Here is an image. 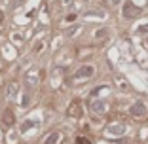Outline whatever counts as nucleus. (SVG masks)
Listing matches in <instances>:
<instances>
[{"mask_svg": "<svg viewBox=\"0 0 148 144\" xmlns=\"http://www.w3.org/2000/svg\"><path fill=\"white\" fill-rule=\"evenodd\" d=\"M93 74H95V66L93 65H82L72 74V80H76V82H78V80H89Z\"/></svg>", "mask_w": 148, "mask_h": 144, "instance_id": "obj_1", "label": "nucleus"}, {"mask_svg": "<svg viewBox=\"0 0 148 144\" xmlns=\"http://www.w3.org/2000/svg\"><path fill=\"white\" fill-rule=\"evenodd\" d=\"M59 140H61V135L59 133H51L48 139L44 140V144H59Z\"/></svg>", "mask_w": 148, "mask_h": 144, "instance_id": "obj_9", "label": "nucleus"}, {"mask_svg": "<svg viewBox=\"0 0 148 144\" xmlns=\"http://www.w3.org/2000/svg\"><path fill=\"white\" fill-rule=\"evenodd\" d=\"M34 125H36V121H25V123L21 125V133H27L31 127H34Z\"/></svg>", "mask_w": 148, "mask_h": 144, "instance_id": "obj_10", "label": "nucleus"}, {"mask_svg": "<svg viewBox=\"0 0 148 144\" xmlns=\"http://www.w3.org/2000/svg\"><path fill=\"white\" fill-rule=\"evenodd\" d=\"M129 114L133 116V118H139V119H143V118H146L148 108H146V104H144L143 100H137L135 104H131V108H129Z\"/></svg>", "mask_w": 148, "mask_h": 144, "instance_id": "obj_2", "label": "nucleus"}, {"mask_svg": "<svg viewBox=\"0 0 148 144\" xmlns=\"http://www.w3.org/2000/svg\"><path fill=\"white\" fill-rule=\"evenodd\" d=\"M137 34H148V23L146 25H140V27H137Z\"/></svg>", "mask_w": 148, "mask_h": 144, "instance_id": "obj_11", "label": "nucleus"}, {"mask_svg": "<svg viewBox=\"0 0 148 144\" xmlns=\"http://www.w3.org/2000/svg\"><path fill=\"white\" fill-rule=\"evenodd\" d=\"M89 108H91V112H95V114H103L106 110V102L103 99H93L91 102H89Z\"/></svg>", "mask_w": 148, "mask_h": 144, "instance_id": "obj_5", "label": "nucleus"}, {"mask_svg": "<svg viewBox=\"0 0 148 144\" xmlns=\"http://www.w3.org/2000/svg\"><path fill=\"white\" fill-rule=\"evenodd\" d=\"M17 93H19V83H15V82H10L8 85H6V99L8 100H13L15 97H17Z\"/></svg>", "mask_w": 148, "mask_h": 144, "instance_id": "obj_4", "label": "nucleus"}, {"mask_svg": "<svg viewBox=\"0 0 148 144\" xmlns=\"http://www.w3.org/2000/svg\"><path fill=\"white\" fill-rule=\"evenodd\" d=\"M76 144H91V142H89L86 136H78V139H76Z\"/></svg>", "mask_w": 148, "mask_h": 144, "instance_id": "obj_12", "label": "nucleus"}, {"mask_svg": "<svg viewBox=\"0 0 148 144\" xmlns=\"http://www.w3.org/2000/svg\"><path fill=\"white\" fill-rule=\"evenodd\" d=\"M106 133H108V135H123V133H125V125L114 123V125H110L108 129H106Z\"/></svg>", "mask_w": 148, "mask_h": 144, "instance_id": "obj_7", "label": "nucleus"}, {"mask_svg": "<svg viewBox=\"0 0 148 144\" xmlns=\"http://www.w3.org/2000/svg\"><path fill=\"white\" fill-rule=\"evenodd\" d=\"M70 116V118H78V116H82V104H80L78 100L76 102H72V104L69 106V112H66Z\"/></svg>", "mask_w": 148, "mask_h": 144, "instance_id": "obj_6", "label": "nucleus"}, {"mask_svg": "<svg viewBox=\"0 0 148 144\" xmlns=\"http://www.w3.org/2000/svg\"><path fill=\"white\" fill-rule=\"evenodd\" d=\"M2 21H4V13L0 12V23H2Z\"/></svg>", "mask_w": 148, "mask_h": 144, "instance_id": "obj_15", "label": "nucleus"}, {"mask_svg": "<svg viewBox=\"0 0 148 144\" xmlns=\"http://www.w3.org/2000/svg\"><path fill=\"white\" fill-rule=\"evenodd\" d=\"M23 99H25V100H23L21 104H23V106H27V104H29V100H31V97H29V95H25V97H23Z\"/></svg>", "mask_w": 148, "mask_h": 144, "instance_id": "obj_14", "label": "nucleus"}, {"mask_svg": "<svg viewBox=\"0 0 148 144\" xmlns=\"http://www.w3.org/2000/svg\"><path fill=\"white\" fill-rule=\"evenodd\" d=\"M122 13H123V17L133 19V17H137V15H140V8H137L133 2H125L123 8H122Z\"/></svg>", "mask_w": 148, "mask_h": 144, "instance_id": "obj_3", "label": "nucleus"}, {"mask_svg": "<svg viewBox=\"0 0 148 144\" xmlns=\"http://www.w3.org/2000/svg\"><path fill=\"white\" fill-rule=\"evenodd\" d=\"M2 121L6 123V125H13V121H15V116H13L12 110H6L4 116H2Z\"/></svg>", "mask_w": 148, "mask_h": 144, "instance_id": "obj_8", "label": "nucleus"}, {"mask_svg": "<svg viewBox=\"0 0 148 144\" xmlns=\"http://www.w3.org/2000/svg\"><path fill=\"white\" fill-rule=\"evenodd\" d=\"M42 48H44V42L40 40V42H36V46H34V51H40Z\"/></svg>", "mask_w": 148, "mask_h": 144, "instance_id": "obj_13", "label": "nucleus"}]
</instances>
